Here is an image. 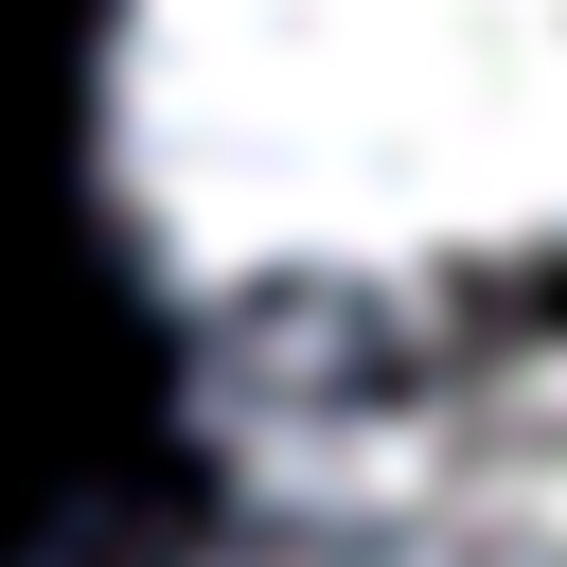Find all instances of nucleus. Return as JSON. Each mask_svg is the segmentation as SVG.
Here are the masks:
<instances>
[{"label": "nucleus", "mask_w": 567, "mask_h": 567, "mask_svg": "<svg viewBox=\"0 0 567 567\" xmlns=\"http://www.w3.org/2000/svg\"><path fill=\"white\" fill-rule=\"evenodd\" d=\"M71 142L177 408L443 372L567 301V0H106Z\"/></svg>", "instance_id": "1"}, {"label": "nucleus", "mask_w": 567, "mask_h": 567, "mask_svg": "<svg viewBox=\"0 0 567 567\" xmlns=\"http://www.w3.org/2000/svg\"><path fill=\"white\" fill-rule=\"evenodd\" d=\"M35 567H567V319L372 390L177 408V496Z\"/></svg>", "instance_id": "2"}]
</instances>
